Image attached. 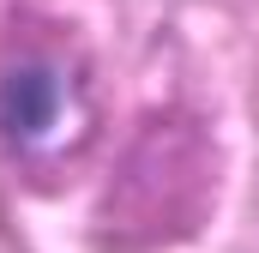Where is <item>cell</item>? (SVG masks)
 Segmentation results:
<instances>
[{
    "label": "cell",
    "instance_id": "cell-1",
    "mask_svg": "<svg viewBox=\"0 0 259 253\" xmlns=\"http://www.w3.org/2000/svg\"><path fill=\"white\" fill-rule=\"evenodd\" d=\"M66 109V78L49 61H24L0 78V133L12 145H42Z\"/></svg>",
    "mask_w": 259,
    "mask_h": 253
}]
</instances>
